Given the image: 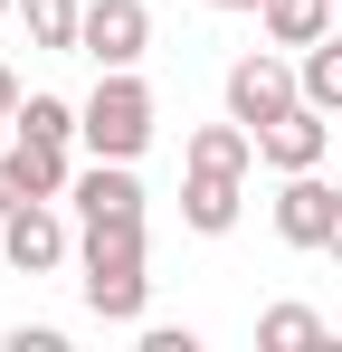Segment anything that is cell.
Masks as SVG:
<instances>
[{
    "instance_id": "cell-2",
    "label": "cell",
    "mask_w": 342,
    "mask_h": 352,
    "mask_svg": "<svg viewBox=\"0 0 342 352\" xmlns=\"http://www.w3.org/2000/svg\"><path fill=\"white\" fill-rule=\"evenodd\" d=\"M152 124H162V105H152V86H143L133 67H105V76H95V96L76 105V143H86L95 162H143Z\"/></svg>"
},
{
    "instance_id": "cell-6",
    "label": "cell",
    "mask_w": 342,
    "mask_h": 352,
    "mask_svg": "<svg viewBox=\"0 0 342 352\" xmlns=\"http://www.w3.org/2000/svg\"><path fill=\"white\" fill-rule=\"evenodd\" d=\"M143 48H152V10H143V0H86L76 58H95V67H143Z\"/></svg>"
},
{
    "instance_id": "cell-20",
    "label": "cell",
    "mask_w": 342,
    "mask_h": 352,
    "mask_svg": "<svg viewBox=\"0 0 342 352\" xmlns=\"http://www.w3.org/2000/svg\"><path fill=\"white\" fill-rule=\"evenodd\" d=\"M200 10H266V0H200Z\"/></svg>"
},
{
    "instance_id": "cell-10",
    "label": "cell",
    "mask_w": 342,
    "mask_h": 352,
    "mask_svg": "<svg viewBox=\"0 0 342 352\" xmlns=\"http://www.w3.org/2000/svg\"><path fill=\"white\" fill-rule=\"evenodd\" d=\"M247 162H257V133H247L238 115L190 133V172H238V181H247Z\"/></svg>"
},
{
    "instance_id": "cell-22",
    "label": "cell",
    "mask_w": 342,
    "mask_h": 352,
    "mask_svg": "<svg viewBox=\"0 0 342 352\" xmlns=\"http://www.w3.org/2000/svg\"><path fill=\"white\" fill-rule=\"evenodd\" d=\"M0 10H19V0H0Z\"/></svg>"
},
{
    "instance_id": "cell-3",
    "label": "cell",
    "mask_w": 342,
    "mask_h": 352,
    "mask_svg": "<svg viewBox=\"0 0 342 352\" xmlns=\"http://www.w3.org/2000/svg\"><path fill=\"white\" fill-rule=\"evenodd\" d=\"M333 219H342V181L276 172V238L285 248H333Z\"/></svg>"
},
{
    "instance_id": "cell-16",
    "label": "cell",
    "mask_w": 342,
    "mask_h": 352,
    "mask_svg": "<svg viewBox=\"0 0 342 352\" xmlns=\"http://www.w3.org/2000/svg\"><path fill=\"white\" fill-rule=\"evenodd\" d=\"M29 200H38V181H29L19 143H10V153H0V219H10V210H29Z\"/></svg>"
},
{
    "instance_id": "cell-13",
    "label": "cell",
    "mask_w": 342,
    "mask_h": 352,
    "mask_svg": "<svg viewBox=\"0 0 342 352\" xmlns=\"http://www.w3.org/2000/svg\"><path fill=\"white\" fill-rule=\"evenodd\" d=\"M295 76H304V105L342 115V38H333V29H323L314 48H295Z\"/></svg>"
},
{
    "instance_id": "cell-14",
    "label": "cell",
    "mask_w": 342,
    "mask_h": 352,
    "mask_svg": "<svg viewBox=\"0 0 342 352\" xmlns=\"http://www.w3.org/2000/svg\"><path fill=\"white\" fill-rule=\"evenodd\" d=\"M257 343L266 352H314V343H333V333H323L314 305H266V314H257Z\"/></svg>"
},
{
    "instance_id": "cell-4",
    "label": "cell",
    "mask_w": 342,
    "mask_h": 352,
    "mask_svg": "<svg viewBox=\"0 0 342 352\" xmlns=\"http://www.w3.org/2000/svg\"><path fill=\"white\" fill-rule=\"evenodd\" d=\"M295 96H304V76H295V58H276V48H257V58L228 67V115L247 124V133H257V124H276Z\"/></svg>"
},
{
    "instance_id": "cell-18",
    "label": "cell",
    "mask_w": 342,
    "mask_h": 352,
    "mask_svg": "<svg viewBox=\"0 0 342 352\" xmlns=\"http://www.w3.org/2000/svg\"><path fill=\"white\" fill-rule=\"evenodd\" d=\"M143 352H200V333H190V324H152V333H143Z\"/></svg>"
},
{
    "instance_id": "cell-1",
    "label": "cell",
    "mask_w": 342,
    "mask_h": 352,
    "mask_svg": "<svg viewBox=\"0 0 342 352\" xmlns=\"http://www.w3.org/2000/svg\"><path fill=\"white\" fill-rule=\"evenodd\" d=\"M76 257H86V314H95V324H143V305H152V276H143V219L86 229Z\"/></svg>"
},
{
    "instance_id": "cell-12",
    "label": "cell",
    "mask_w": 342,
    "mask_h": 352,
    "mask_svg": "<svg viewBox=\"0 0 342 352\" xmlns=\"http://www.w3.org/2000/svg\"><path fill=\"white\" fill-rule=\"evenodd\" d=\"M333 10H342V0H266L257 19H266V38H276V48H314V38L333 29Z\"/></svg>"
},
{
    "instance_id": "cell-21",
    "label": "cell",
    "mask_w": 342,
    "mask_h": 352,
    "mask_svg": "<svg viewBox=\"0 0 342 352\" xmlns=\"http://www.w3.org/2000/svg\"><path fill=\"white\" fill-rule=\"evenodd\" d=\"M333 267H342V219H333Z\"/></svg>"
},
{
    "instance_id": "cell-17",
    "label": "cell",
    "mask_w": 342,
    "mask_h": 352,
    "mask_svg": "<svg viewBox=\"0 0 342 352\" xmlns=\"http://www.w3.org/2000/svg\"><path fill=\"white\" fill-rule=\"evenodd\" d=\"M10 352H67V333H57V324H19V333H10Z\"/></svg>"
},
{
    "instance_id": "cell-15",
    "label": "cell",
    "mask_w": 342,
    "mask_h": 352,
    "mask_svg": "<svg viewBox=\"0 0 342 352\" xmlns=\"http://www.w3.org/2000/svg\"><path fill=\"white\" fill-rule=\"evenodd\" d=\"M19 143H76V105L67 96H19Z\"/></svg>"
},
{
    "instance_id": "cell-19",
    "label": "cell",
    "mask_w": 342,
    "mask_h": 352,
    "mask_svg": "<svg viewBox=\"0 0 342 352\" xmlns=\"http://www.w3.org/2000/svg\"><path fill=\"white\" fill-rule=\"evenodd\" d=\"M0 124H19V76L0 67Z\"/></svg>"
},
{
    "instance_id": "cell-11",
    "label": "cell",
    "mask_w": 342,
    "mask_h": 352,
    "mask_svg": "<svg viewBox=\"0 0 342 352\" xmlns=\"http://www.w3.org/2000/svg\"><path fill=\"white\" fill-rule=\"evenodd\" d=\"M19 19H29V48H48V58H76L86 0H19Z\"/></svg>"
},
{
    "instance_id": "cell-8",
    "label": "cell",
    "mask_w": 342,
    "mask_h": 352,
    "mask_svg": "<svg viewBox=\"0 0 342 352\" xmlns=\"http://www.w3.org/2000/svg\"><path fill=\"white\" fill-rule=\"evenodd\" d=\"M67 200H76L86 229H105V219H143V181H133V162H86V172L67 181Z\"/></svg>"
},
{
    "instance_id": "cell-5",
    "label": "cell",
    "mask_w": 342,
    "mask_h": 352,
    "mask_svg": "<svg viewBox=\"0 0 342 352\" xmlns=\"http://www.w3.org/2000/svg\"><path fill=\"white\" fill-rule=\"evenodd\" d=\"M323 153H333V115L304 105V96H295L276 124H257V162H266V172H323Z\"/></svg>"
},
{
    "instance_id": "cell-9",
    "label": "cell",
    "mask_w": 342,
    "mask_h": 352,
    "mask_svg": "<svg viewBox=\"0 0 342 352\" xmlns=\"http://www.w3.org/2000/svg\"><path fill=\"white\" fill-rule=\"evenodd\" d=\"M238 200H247L238 172H190V181H181V219H190L200 238H228V229H238Z\"/></svg>"
},
{
    "instance_id": "cell-7",
    "label": "cell",
    "mask_w": 342,
    "mask_h": 352,
    "mask_svg": "<svg viewBox=\"0 0 342 352\" xmlns=\"http://www.w3.org/2000/svg\"><path fill=\"white\" fill-rule=\"evenodd\" d=\"M0 257H10L19 276H57V267H67V219H57L48 200L10 210V219H0Z\"/></svg>"
}]
</instances>
